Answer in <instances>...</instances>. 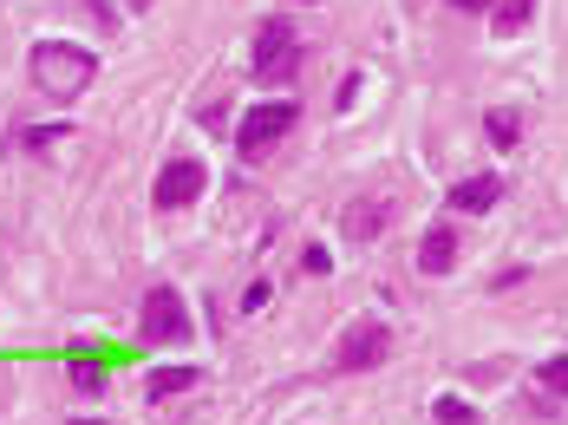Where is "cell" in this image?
<instances>
[{
	"label": "cell",
	"mask_w": 568,
	"mask_h": 425,
	"mask_svg": "<svg viewBox=\"0 0 568 425\" xmlns=\"http://www.w3.org/2000/svg\"><path fill=\"white\" fill-rule=\"evenodd\" d=\"M92 79H99V60H92L85 47H72V40H40V47H33V85H40L53 105H72Z\"/></svg>",
	"instance_id": "1"
},
{
	"label": "cell",
	"mask_w": 568,
	"mask_h": 425,
	"mask_svg": "<svg viewBox=\"0 0 568 425\" xmlns=\"http://www.w3.org/2000/svg\"><path fill=\"white\" fill-rule=\"evenodd\" d=\"M294 65H301V33L287 27V13H275V20H262L255 27V79L262 85H282V79H294Z\"/></svg>",
	"instance_id": "2"
},
{
	"label": "cell",
	"mask_w": 568,
	"mask_h": 425,
	"mask_svg": "<svg viewBox=\"0 0 568 425\" xmlns=\"http://www.w3.org/2000/svg\"><path fill=\"white\" fill-rule=\"evenodd\" d=\"M301 119V105L294 99H268V105H255V112H242V131H235V151L255 164V158H268L275 144H282L287 131Z\"/></svg>",
	"instance_id": "3"
},
{
	"label": "cell",
	"mask_w": 568,
	"mask_h": 425,
	"mask_svg": "<svg viewBox=\"0 0 568 425\" xmlns=\"http://www.w3.org/2000/svg\"><path fill=\"white\" fill-rule=\"evenodd\" d=\"M393 361V327L386 321H353L334 347V373H373Z\"/></svg>",
	"instance_id": "4"
},
{
	"label": "cell",
	"mask_w": 568,
	"mask_h": 425,
	"mask_svg": "<svg viewBox=\"0 0 568 425\" xmlns=\"http://www.w3.org/2000/svg\"><path fill=\"white\" fill-rule=\"evenodd\" d=\"M203 190H210V171H203L196 158H171V164L158 171V183H151V203H158V210H190Z\"/></svg>",
	"instance_id": "5"
},
{
	"label": "cell",
	"mask_w": 568,
	"mask_h": 425,
	"mask_svg": "<svg viewBox=\"0 0 568 425\" xmlns=\"http://www.w3.org/2000/svg\"><path fill=\"white\" fill-rule=\"evenodd\" d=\"M183 334H190V307H183V295H176L171 282H158V289L144 295V341L171 347V341H183Z\"/></svg>",
	"instance_id": "6"
},
{
	"label": "cell",
	"mask_w": 568,
	"mask_h": 425,
	"mask_svg": "<svg viewBox=\"0 0 568 425\" xmlns=\"http://www.w3.org/2000/svg\"><path fill=\"white\" fill-rule=\"evenodd\" d=\"M386 216H393V196H353L341 210V236L353 243H373L379 230H386Z\"/></svg>",
	"instance_id": "7"
},
{
	"label": "cell",
	"mask_w": 568,
	"mask_h": 425,
	"mask_svg": "<svg viewBox=\"0 0 568 425\" xmlns=\"http://www.w3.org/2000/svg\"><path fill=\"white\" fill-rule=\"evenodd\" d=\"M497 196H504V183H497V171L490 178H464V183H452V203L457 216H484V210H497Z\"/></svg>",
	"instance_id": "8"
},
{
	"label": "cell",
	"mask_w": 568,
	"mask_h": 425,
	"mask_svg": "<svg viewBox=\"0 0 568 425\" xmlns=\"http://www.w3.org/2000/svg\"><path fill=\"white\" fill-rule=\"evenodd\" d=\"M452 262H457V230L452 223L425 230V243H418V275H445Z\"/></svg>",
	"instance_id": "9"
},
{
	"label": "cell",
	"mask_w": 568,
	"mask_h": 425,
	"mask_svg": "<svg viewBox=\"0 0 568 425\" xmlns=\"http://www.w3.org/2000/svg\"><path fill=\"white\" fill-rule=\"evenodd\" d=\"M196 380H203L196 366H158V373H151V399H176V393H190Z\"/></svg>",
	"instance_id": "10"
},
{
	"label": "cell",
	"mask_w": 568,
	"mask_h": 425,
	"mask_svg": "<svg viewBox=\"0 0 568 425\" xmlns=\"http://www.w3.org/2000/svg\"><path fill=\"white\" fill-rule=\"evenodd\" d=\"M529 13H536V0H497V7H490L497 33H523V27H529Z\"/></svg>",
	"instance_id": "11"
},
{
	"label": "cell",
	"mask_w": 568,
	"mask_h": 425,
	"mask_svg": "<svg viewBox=\"0 0 568 425\" xmlns=\"http://www.w3.org/2000/svg\"><path fill=\"white\" fill-rule=\"evenodd\" d=\"M484 131H490V144H497V151H510L516 138H523V119H516V112H490Z\"/></svg>",
	"instance_id": "12"
},
{
	"label": "cell",
	"mask_w": 568,
	"mask_h": 425,
	"mask_svg": "<svg viewBox=\"0 0 568 425\" xmlns=\"http://www.w3.org/2000/svg\"><path fill=\"white\" fill-rule=\"evenodd\" d=\"M536 386H542V393H562V399H568V354H556V361L536 366Z\"/></svg>",
	"instance_id": "13"
},
{
	"label": "cell",
	"mask_w": 568,
	"mask_h": 425,
	"mask_svg": "<svg viewBox=\"0 0 568 425\" xmlns=\"http://www.w3.org/2000/svg\"><path fill=\"white\" fill-rule=\"evenodd\" d=\"M72 386H79V393H99V386H105V366H99V361H79V366H72Z\"/></svg>",
	"instance_id": "14"
},
{
	"label": "cell",
	"mask_w": 568,
	"mask_h": 425,
	"mask_svg": "<svg viewBox=\"0 0 568 425\" xmlns=\"http://www.w3.org/2000/svg\"><path fill=\"white\" fill-rule=\"evenodd\" d=\"M301 269H307V275H334V255H327L321 243H307L301 249Z\"/></svg>",
	"instance_id": "15"
},
{
	"label": "cell",
	"mask_w": 568,
	"mask_h": 425,
	"mask_svg": "<svg viewBox=\"0 0 568 425\" xmlns=\"http://www.w3.org/2000/svg\"><path fill=\"white\" fill-rule=\"evenodd\" d=\"M438 425H470V406L464 399H438V413H432Z\"/></svg>",
	"instance_id": "16"
},
{
	"label": "cell",
	"mask_w": 568,
	"mask_h": 425,
	"mask_svg": "<svg viewBox=\"0 0 568 425\" xmlns=\"http://www.w3.org/2000/svg\"><path fill=\"white\" fill-rule=\"evenodd\" d=\"M59 138H65V124H53V131H27L20 144H27V151H53Z\"/></svg>",
	"instance_id": "17"
},
{
	"label": "cell",
	"mask_w": 568,
	"mask_h": 425,
	"mask_svg": "<svg viewBox=\"0 0 568 425\" xmlns=\"http://www.w3.org/2000/svg\"><path fill=\"white\" fill-rule=\"evenodd\" d=\"M445 7H464V13H477V7H490V0H445Z\"/></svg>",
	"instance_id": "18"
},
{
	"label": "cell",
	"mask_w": 568,
	"mask_h": 425,
	"mask_svg": "<svg viewBox=\"0 0 568 425\" xmlns=\"http://www.w3.org/2000/svg\"><path fill=\"white\" fill-rule=\"evenodd\" d=\"M79 425H105V419H79Z\"/></svg>",
	"instance_id": "19"
},
{
	"label": "cell",
	"mask_w": 568,
	"mask_h": 425,
	"mask_svg": "<svg viewBox=\"0 0 568 425\" xmlns=\"http://www.w3.org/2000/svg\"><path fill=\"white\" fill-rule=\"evenodd\" d=\"M294 7H314V0H294Z\"/></svg>",
	"instance_id": "20"
}]
</instances>
